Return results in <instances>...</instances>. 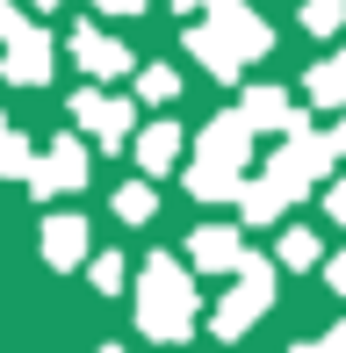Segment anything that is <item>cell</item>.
Returning <instances> with one entry per match:
<instances>
[{"label":"cell","mask_w":346,"mask_h":353,"mask_svg":"<svg viewBox=\"0 0 346 353\" xmlns=\"http://www.w3.org/2000/svg\"><path fill=\"white\" fill-rule=\"evenodd\" d=\"M195 310H202L195 274L173 267V252H152L137 267V332L159 346H181V339H195Z\"/></svg>","instance_id":"6da1fadb"},{"label":"cell","mask_w":346,"mask_h":353,"mask_svg":"<svg viewBox=\"0 0 346 353\" xmlns=\"http://www.w3.org/2000/svg\"><path fill=\"white\" fill-rule=\"evenodd\" d=\"M274 267H281V260H260V252H253V260L231 274L224 303L210 310V332H216V339H245V332L274 310Z\"/></svg>","instance_id":"7a4b0ae2"},{"label":"cell","mask_w":346,"mask_h":353,"mask_svg":"<svg viewBox=\"0 0 346 353\" xmlns=\"http://www.w3.org/2000/svg\"><path fill=\"white\" fill-rule=\"evenodd\" d=\"M80 188H87V144L72 137V130H58L37 152V166H29V195H37V202H58V195H80Z\"/></svg>","instance_id":"3957f363"},{"label":"cell","mask_w":346,"mask_h":353,"mask_svg":"<svg viewBox=\"0 0 346 353\" xmlns=\"http://www.w3.org/2000/svg\"><path fill=\"white\" fill-rule=\"evenodd\" d=\"M332 159H339V144H332V130H289L281 137V152H274V173L296 188V195H310L318 181H332Z\"/></svg>","instance_id":"277c9868"},{"label":"cell","mask_w":346,"mask_h":353,"mask_svg":"<svg viewBox=\"0 0 346 353\" xmlns=\"http://www.w3.org/2000/svg\"><path fill=\"white\" fill-rule=\"evenodd\" d=\"M72 123H80V130H94L108 152H116V144H137V108L123 101V94H101V79L72 94Z\"/></svg>","instance_id":"5b68a950"},{"label":"cell","mask_w":346,"mask_h":353,"mask_svg":"<svg viewBox=\"0 0 346 353\" xmlns=\"http://www.w3.org/2000/svg\"><path fill=\"white\" fill-rule=\"evenodd\" d=\"M0 79L8 87H43L51 79V29L22 22L14 37H0Z\"/></svg>","instance_id":"8992f818"},{"label":"cell","mask_w":346,"mask_h":353,"mask_svg":"<svg viewBox=\"0 0 346 353\" xmlns=\"http://www.w3.org/2000/svg\"><path fill=\"white\" fill-rule=\"evenodd\" d=\"M72 65H80L87 79H101V87H108V79L137 72V58H130V43L108 37L101 22H80V29H72Z\"/></svg>","instance_id":"52a82bcc"},{"label":"cell","mask_w":346,"mask_h":353,"mask_svg":"<svg viewBox=\"0 0 346 353\" xmlns=\"http://www.w3.org/2000/svg\"><path fill=\"white\" fill-rule=\"evenodd\" d=\"M253 260V245H245V231L238 223H202L195 238H187V267H195V274H238V267Z\"/></svg>","instance_id":"ba28073f"},{"label":"cell","mask_w":346,"mask_h":353,"mask_svg":"<svg viewBox=\"0 0 346 353\" xmlns=\"http://www.w3.org/2000/svg\"><path fill=\"white\" fill-rule=\"evenodd\" d=\"M253 123H245V108H231V116H210L202 123V137H195V159H216V166H231V173H245L253 166Z\"/></svg>","instance_id":"9c48e42d"},{"label":"cell","mask_w":346,"mask_h":353,"mask_svg":"<svg viewBox=\"0 0 346 353\" xmlns=\"http://www.w3.org/2000/svg\"><path fill=\"white\" fill-rule=\"evenodd\" d=\"M210 29H216V37H224L231 51L245 58V65H253V58H267V51H274V29H267L260 14L245 8V0H210Z\"/></svg>","instance_id":"30bf717a"},{"label":"cell","mask_w":346,"mask_h":353,"mask_svg":"<svg viewBox=\"0 0 346 353\" xmlns=\"http://www.w3.org/2000/svg\"><path fill=\"white\" fill-rule=\"evenodd\" d=\"M289 202H296V188L281 181L274 166H267L260 181L238 188V223H253V231H260V223H281V210H289Z\"/></svg>","instance_id":"8fae6325"},{"label":"cell","mask_w":346,"mask_h":353,"mask_svg":"<svg viewBox=\"0 0 346 353\" xmlns=\"http://www.w3.org/2000/svg\"><path fill=\"white\" fill-rule=\"evenodd\" d=\"M238 108H245V123H253V130H281V137L310 123L303 108H296L289 94H281V87H245V94H238Z\"/></svg>","instance_id":"7c38bea8"},{"label":"cell","mask_w":346,"mask_h":353,"mask_svg":"<svg viewBox=\"0 0 346 353\" xmlns=\"http://www.w3.org/2000/svg\"><path fill=\"white\" fill-rule=\"evenodd\" d=\"M187 58H195V65H202V72H210V79H224V87H231V79H238V72H245V58H238V51H231V43H224V37H216V29H210V22H195V29H187Z\"/></svg>","instance_id":"4fadbf2b"},{"label":"cell","mask_w":346,"mask_h":353,"mask_svg":"<svg viewBox=\"0 0 346 353\" xmlns=\"http://www.w3.org/2000/svg\"><path fill=\"white\" fill-rule=\"evenodd\" d=\"M43 260H51L58 267V274H65V267H80L87 260V216H51V223H43Z\"/></svg>","instance_id":"5bb4252c"},{"label":"cell","mask_w":346,"mask_h":353,"mask_svg":"<svg viewBox=\"0 0 346 353\" xmlns=\"http://www.w3.org/2000/svg\"><path fill=\"white\" fill-rule=\"evenodd\" d=\"M238 188H245V173L216 166V159H195V166H187V195L195 202H238Z\"/></svg>","instance_id":"9a60e30c"},{"label":"cell","mask_w":346,"mask_h":353,"mask_svg":"<svg viewBox=\"0 0 346 353\" xmlns=\"http://www.w3.org/2000/svg\"><path fill=\"white\" fill-rule=\"evenodd\" d=\"M173 159H181V130H173V123H145V130H137V166L173 173Z\"/></svg>","instance_id":"2e32d148"},{"label":"cell","mask_w":346,"mask_h":353,"mask_svg":"<svg viewBox=\"0 0 346 353\" xmlns=\"http://www.w3.org/2000/svg\"><path fill=\"white\" fill-rule=\"evenodd\" d=\"M274 260L289 267V274H303V267H325V252H318V231H303V223H289V231L274 238Z\"/></svg>","instance_id":"e0dca14e"},{"label":"cell","mask_w":346,"mask_h":353,"mask_svg":"<svg viewBox=\"0 0 346 353\" xmlns=\"http://www.w3.org/2000/svg\"><path fill=\"white\" fill-rule=\"evenodd\" d=\"M303 87H310V101H318V108H346V51L325 58V65H310Z\"/></svg>","instance_id":"ac0fdd59"},{"label":"cell","mask_w":346,"mask_h":353,"mask_svg":"<svg viewBox=\"0 0 346 353\" xmlns=\"http://www.w3.org/2000/svg\"><path fill=\"white\" fill-rule=\"evenodd\" d=\"M29 166H37V152H29V137L14 130L8 116H0V181H29Z\"/></svg>","instance_id":"d6986e66"},{"label":"cell","mask_w":346,"mask_h":353,"mask_svg":"<svg viewBox=\"0 0 346 353\" xmlns=\"http://www.w3.org/2000/svg\"><path fill=\"white\" fill-rule=\"evenodd\" d=\"M137 101H152V108L181 101V72L173 65H137Z\"/></svg>","instance_id":"ffe728a7"},{"label":"cell","mask_w":346,"mask_h":353,"mask_svg":"<svg viewBox=\"0 0 346 353\" xmlns=\"http://www.w3.org/2000/svg\"><path fill=\"white\" fill-rule=\"evenodd\" d=\"M116 216H123V223H152V216H159V195H152L145 181L116 188Z\"/></svg>","instance_id":"44dd1931"},{"label":"cell","mask_w":346,"mask_h":353,"mask_svg":"<svg viewBox=\"0 0 346 353\" xmlns=\"http://www.w3.org/2000/svg\"><path fill=\"white\" fill-rule=\"evenodd\" d=\"M303 29L310 37H339L346 29V0H303Z\"/></svg>","instance_id":"7402d4cb"},{"label":"cell","mask_w":346,"mask_h":353,"mask_svg":"<svg viewBox=\"0 0 346 353\" xmlns=\"http://www.w3.org/2000/svg\"><path fill=\"white\" fill-rule=\"evenodd\" d=\"M87 274H94V288H101V296L130 288V267H123V252H94V260H87Z\"/></svg>","instance_id":"603a6c76"},{"label":"cell","mask_w":346,"mask_h":353,"mask_svg":"<svg viewBox=\"0 0 346 353\" xmlns=\"http://www.w3.org/2000/svg\"><path fill=\"white\" fill-rule=\"evenodd\" d=\"M325 210H332V216L346 223V173H339V181H332V188H325Z\"/></svg>","instance_id":"cb8c5ba5"},{"label":"cell","mask_w":346,"mask_h":353,"mask_svg":"<svg viewBox=\"0 0 346 353\" xmlns=\"http://www.w3.org/2000/svg\"><path fill=\"white\" fill-rule=\"evenodd\" d=\"M325 281H332V296H346V252H332V260H325Z\"/></svg>","instance_id":"d4e9b609"},{"label":"cell","mask_w":346,"mask_h":353,"mask_svg":"<svg viewBox=\"0 0 346 353\" xmlns=\"http://www.w3.org/2000/svg\"><path fill=\"white\" fill-rule=\"evenodd\" d=\"M94 14H145V0H94Z\"/></svg>","instance_id":"484cf974"},{"label":"cell","mask_w":346,"mask_h":353,"mask_svg":"<svg viewBox=\"0 0 346 353\" xmlns=\"http://www.w3.org/2000/svg\"><path fill=\"white\" fill-rule=\"evenodd\" d=\"M318 353H346V325H332V332H325V339H318Z\"/></svg>","instance_id":"4316f807"},{"label":"cell","mask_w":346,"mask_h":353,"mask_svg":"<svg viewBox=\"0 0 346 353\" xmlns=\"http://www.w3.org/2000/svg\"><path fill=\"white\" fill-rule=\"evenodd\" d=\"M22 29V14H14V0H0V37H14Z\"/></svg>","instance_id":"83f0119b"},{"label":"cell","mask_w":346,"mask_h":353,"mask_svg":"<svg viewBox=\"0 0 346 353\" xmlns=\"http://www.w3.org/2000/svg\"><path fill=\"white\" fill-rule=\"evenodd\" d=\"M332 144H339V159H346V116H339V123H332Z\"/></svg>","instance_id":"f1b7e54d"},{"label":"cell","mask_w":346,"mask_h":353,"mask_svg":"<svg viewBox=\"0 0 346 353\" xmlns=\"http://www.w3.org/2000/svg\"><path fill=\"white\" fill-rule=\"evenodd\" d=\"M173 8H181V14H187V8H210V0H173Z\"/></svg>","instance_id":"f546056e"},{"label":"cell","mask_w":346,"mask_h":353,"mask_svg":"<svg viewBox=\"0 0 346 353\" xmlns=\"http://www.w3.org/2000/svg\"><path fill=\"white\" fill-rule=\"evenodd\" d=\"M29 8H37V14H51V8H58V0H29Z\"/></svg>","instance_id":"4dcf8cb0"},{"label":"cell","mask_w":346,"mask_h":353,"mask_svg":"<svg viewBox=\"0 0 346 353\" xmlns=\"http://www.w3.org/2000/svg\"><path fill=\"white\" fill-rule=\"evenodd\" d=\"M289 353H318V339H310V346H289Z\"/></svg>","instance_id":"1f68e13d"},{"label":"cell","mask_w":346,"mask_h":353,"mask_svg":"<svg viewBox=\"0 0 346 353\" xmlns=\"http://www.w3.org/2000/svg\"><path fill=\"white\" fill-rule=\"evenodd\" d=\"M101 353H123V346H101Z\"/></svg>","instance_id":"d6a6232c"}]
</instances>
